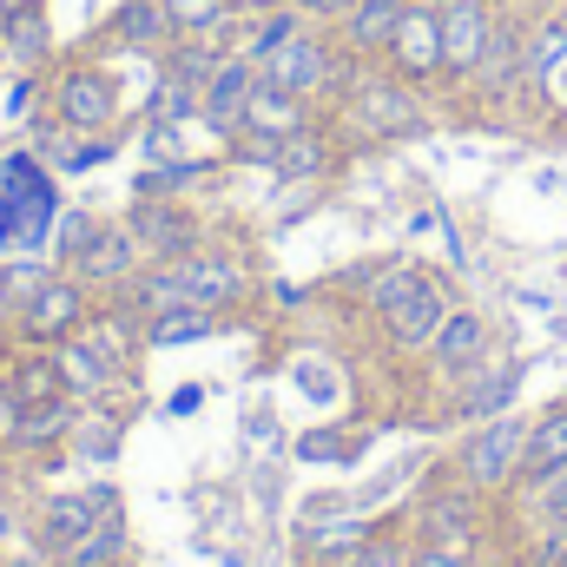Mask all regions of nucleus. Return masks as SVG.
<instances>
[{
    "label": "nucleus",
    "instance_id": "obj_1",
    "mask_svg": "<svg viewBox=\"0 0 567 567\" xmlns=\"http://www.w3.org/2000/svg\"><path fill=\"white\" fill-rule=\"evenodd\" d=\"M350 80H357V60L337 47V33H317V20L258 60V86L297 93V100H310V106H317L323 93H350Z\"/></svg>",
    "mask_w": 567,
    "mask_h": 567
},
{
    "label": "nucleus",
    "instance_id": "obj_2",
    "mask_svg": "<svg viewBox=\"0 0 567 567\" xmlns=\"http://www.w3.org/2000/svg\"><path fill=\"white\" fill-rule=\"evenodd\" d=\"M370 310L383 317V337L396 350H429V337L442 330V317L455 310L449 303V284L423 271V265H390L377 290H370Z\"/></svg>",
    "mask_w": 567,
    "mask_h": 567
},
{
    "label": "nucleus",
    "instance_id": "obj_3",
    "mask_svg": "<svg viewBox=\"0 0 567 567\" xmlns=\"http://www.w3.org/2000/svg\"><path fill=\"white\" fill-rule=\"evenodd\" d=\"M522 442H528V423H522V416H488V423L455 449V475H462L475 495H502V488H515V475H522Z\"/></svg>",
    "mask_w": 567,
    "mask_h": 567
},
{
    "label": "nucleus",
    "instance_id": "obj_4",
    "mask_svg": "<svg viewBox=\"0 0 567 567\" xmlns=\"http://www.w3.org/2000/svg\"><path fill=\"white\" fill-rule=\"evenodd\" d=\"M53 120L66 133H113V120H120V80H113V66H100V60L60 66V80H53Z\"/></svg>",
    "mask_w": 567,
    "mask_h": 567
},
{
    "label": "nucleus",
    "instance_id": "obj_5",
    "mask_svg": "<svg viewBox=\"0 0 567 567\" xmlns=\"http://www.w3.org/2000/svg\"><path fill=\"white\" fill-rule=\"evenodd\" d=\"M350 120L363 126V140H416L429 126V113L416 106V93L396 73H363L350 80Z\"/></svg>",
    "mask_w": 567,
    "mask_h": 567
},
{
    "label": "nucleus",
    "instance_id": "obj_6",
    "mask_svg": "<svg viewBox=\"0 0 567 567\" xmlns=\"http://www.w3.org/2000/svg\"><path fill=\"white\" fill-rule=\"evenodd\" d=\"M126 225H133V238H140V251L152 258V265H178V258L205 251V245H198V238H205L198 212L178 205L172 192H165V198H140V205L126 212Z\"/></svg>",
    "mask_w": 567,
    "mask_h": 567
},
{
    "label": "nucleus",
    "instance_id": "obj_7",
    "mask_svg": "<svg viewBox=\"0 0 567 567\" xmlns=\"http://www.w3.org/2000/svg\"><path fill=\"white\" fill-rule=\"evenodd\" d=\"M495 20H502L495 0H455V7H442V86H462L482 66V53L495 40Z\"/></svg>",
    "mask_w": 567,
    "mask_h": 567
},
{
    "label": "nucleus",
    "instance_id": "obj_8",
    "mask_svg": "<svg viewBox=\"0 0 567 567\" xmlns=\"http://www.w3.org/2000/svg\"><path fill=\"white\" fill-rule=\"evenodd\" d=\"M106 508H120V495H113V488H60V495H47V502H40L33 535H40V548H47V555H66V548H80V542L100 528V515H106Z\"/></svg>",
    "mask_w": 567,
    "mask_h": 567
},
{
    "label": "nucleus",
    "instance_id": "obj_9",
    "mask_svg": "<svg viewBox=\"0 0 567 567\" xmlns=\"http://www.w3.org/2000/svg\"><path fill=\"white\" fill-rule=\"evenodd\" d=\"M80 323H86V284L73 278V271H53V278L20 303V337L40 343V350L60 343V337H73Z\"/></svg>",
    "mask_w": 567,
    "mask_h": 567
},
{
    "label": "nucleus",
    "instance_id": "obj_10",
    "mask_svg": "<svg viewBox=\"0 0 567 567\" xmlns=\"http://www.w3.org/2000/svg\"><path fill=\"white\" fill-rule=\"evenodd\" d=\"M383 66H390L403 86H435V80H442V13H435V7H416V0H410V13H403V27H396V40H390Z\"/></svg>",
    "mask_w": 567,
    "mask_h": 567
},
{
    "label": "nucleus",
    "instance_id": "obj_11",
    "mask_svg": "<svg viewBox=\"0 0 567 567\" xmlns=\"http://www.w3.org/2000/svg\"><path fill=\"white\" fill-rule=\"evenodd\" d=\"M251 93H258V60L251 53H225L218 66H212V80H205V93H198V120L212 126V133H238L245 126V106H251Z\"/></svg>",
    "mask_w": 567,
    "mask_h": 567
},
{
    "label": "nucleus",
    "instance_id": "obj_12",
    "mask_svg": "<svg viewBox=\"0 0 567 567\" xmlns=\"http://www.w3.org/2000/svg\"><path fill=\"white\" fill-rule=\"evenodd\" d=\"M429 363H435L442 377H468V370H482V363H488V317L468 310V303H455V310L442 317V330L429 337Z\"/></svg>",
    "mask_w": 567,
    "mask_h": 567
},
{
    "label": "nucleus",
    "instance_id": "obj_13",
    "mask_svg": "<svg viewBox=\"0 0 567 567\" xmlns=\"http://www.w3.org/2000/svg\"><path fill=\"white\" fill-rule=\"evenodd\" d=\"M403 13H410V0H357L337 20V47L350 60H383L390 40H396V27H403Z\"/></svg>",
    "mask_w": 567,
    "mask_h": 567
},
{
    "label": "nucleus",
    "instance_id": "obj_14",
    "mask_svg": "<svg viewBox=\"0 0 567 567\" xmlns=\"http://www.w3.org/2000/svg\"><path fill=\"white\" fill-rule=\"evenodd\" d=\"M53 350V370H60V383H66V396H80V403H93V396H106L113 390V377H120V363L93 343V337H60V343H47Z\"/></svg>",
    "mask_w": 567,
    "mask_h": 567
},
{
    "label": "nucleus",
    "instance_id": "obj_15",
    "mask_svg": "<svg viewBox=\"0 0 567 567\" xmlns=\"http://www.w3.org/2000/svg\"><path fill=\"white\" fill-rule=\"evenodd\" d=\"M0 60L13 73H47L53 60V20H47V0L20 7V13H0Z\"/></svg>",
    "mask_w": 567,
    "mask_h": 567
},
{
    "label": "nucleus",
    "instance_id": "obj_16",
    "mask_svg": "<svg viewBox=\"0 0 567 567\" xmlns=\"http://www.w3.org/2000/svg\"><path fill=\"white\" fill-rule=\"evenodd\" d=\"M567 468V403H548L535 423H528V442H522V475L515 488H542Z\"/></svg>",
    "mask_w": 567,
    "mask_h": 567
},
{
    "label": "nucleus",
    "instance_id": "obj_17",
    "mask_svg": "<svg viewBox=\"0 0 567 567\" xmlns=\"http://www.w3.org/2000/svg\"><path fill=\"white\" fill-rule=\"evenodd\" d=\"M303 27H310L303 7H290V0H258V7H245V13L231 20V47L251 53V60H265L271 47H284V40L303 33Z\"/></svg>",
    "mask_w": 567,
    "mask_h": 567
},
{
    "label": "nucleus",
    "instance_id": "obj_18",
    "mask_svg": "<svg viewBox=\"0 0 567 567\" xmlns=\"http://www.w3.org/2000/svg\"><path fill=\"white\" fill-rule=\"evenodd\" d=\"M106 40H113V47H126V53H145V60H158V53L172 47V20H165V0H120V7L106 13Z\"/></svg>",
    "mask_w": 567,
    "mask_h": 567
},
{
    "label": "nucleus",
    "instance_id": "obj_19",
    "mask_svg": "<svg viewBox=\"0 0 567 567\" xmlns=\"http://www.w3.org/2000/svg\"><path fill=\"white\" fill-rule=\"evenodd\" d=\"M140 265H145V251H140V238H133V225H100V238L80 251L73 278L80 284H126Z\"/></svg>",
    "mask_w": 567,
    "mask_h": 567
},
{
    "label": "nucleus",
    "instance_id": "obj_20",
    "mask_svg": "<svg viewBox=\"0 0 567 567\" xmlns=\"http://www.w3.org/2000/svg\"><path fill=\"white\" fill-rule=\"evenodd\" d=\"M178 278H185V297L205 303V310H225V303L245 297V271H238L231 258H218V251H192V258H178Z\"/></svg>",
    "mask_w": 567,
    "mask_h": 567
},
{
    "label": "nucleus",
    "instance_id": "obj_21",
    "mask_svg": "<svg viewBox=\"0 0 567 567\" xmlns=\"http://www.w3.org/2000/svg\"><path fill=\"white\" fill-rule=\"evenodd\" d=\"M567 60V13H548V20H528L522 27V80L542 93L555 80V66Z\"/></svg>",
    "mask_w": 567,
    "mask_h": 567
},
{
    "label": "nucleus",
    "instance_id": "obj_22",
    "mask_svg": "<svg viewBox=\"0 0 567 567\" xmlns=\"http://www.w3.org/2000/svg\"><path fill=\"white\" fill-rule=\"evenodd\" d=\"M330 165H337V152H330V133H323L317 120L297 126V133H284L278 152H271V172H278V178H310V185H317Z\"/></svg>",
    "mask_w": 567,
    "mask_h": 567
},
{
    "label": "nucleus",
    "instance_id": "obj_23",
    "mask_svg": "<svg viewBox=\"0 0 567 567\" xmlns=\"http://www.w3.org/2000/svg\"><path fill=\"white\" fill-rule=\"evenodd\" d=\"M80 423V396H53V403H33V410H13V442L20 449H53L66 442Z\"/></svg>",
    "mask_w": 567,
    "mask_h": 567
},
{
    "label": "nucleus",
    "instance_id": "obj_24",
    "mask_svg": "<svg viewBox=\"0 0 567 567\" xmlns=\"http://www.w3.org/2000/svg\"><path fill=\"white\" fill-rule=\"evenodd\" d=\"M297 126H310V100L278 93V86H258V93H251V106H245V126H238V133L284 140V133H297Z\"/></svg>",
    "mask_w": 567,
    "mask_h": 567
},
{
    "label": "nucleus",
    "instance_id": "obj_25",
    "mask_svg": "<svg viewBox=\"0 0 567 567\" xmlns=\"http://www.w3.org/2000/svg\"><path fill=\"white\" fill-rule=\"evenodd\" d=\"M53 396H66V383H60V370H53V350L33 343V357H20V363L7 370V403H13V410H33V403H53Z\"/></svg>",
    "mask_w": 567,
    "mask_h": 567
},
{
    "label": "nucleus",
    "instance_id": "obj_26",
    "mask_svg": "<svg viewBox=\"0 0 567 567\" xmlns=\"http://www.w3.org/2000/svg\"><path fill=\"white\" fill-rule=\"evenodd\" d=\"M218 330V310H205V303H178V310H158V317H145V350H178V343H198V337H212Z\"/></svg>",
    "mask_w": 567,
    "mask_h": 567
},
{
    "label": "nucleus",
    "instance_id": "obj_27",
    "mask_svg": "<svg viewBox=\"0 0 567 567\" xmlns=\"http://www.w3.org/2000/svg\"><path fill=\"white\" fill-rule=\"evenodd\" d=\"M508 396H515V370H488V363H482V370L462 377V403H455V410L475 416V423H488V416H502Z\"/></svg>",
    "mask_w": 567,
    "mask_h": 567
},
{
    "label": "nucleus",
    "instance_id": "obj_28",
    "mask_svg": "<svg viewBox=\"0 0 567 567\" xmlns=\"http://www.w3.org/2000/svg\"><path fill=\"white\" fill-rule=\"evenodd\" d=\"M172 40H198V33H225L238 20V0H165Z\"/></svg>",
    "mask_w": 567,
    "mask_h": 567
},
{
    "label": "nucleus",
    "instance_id": "obj_29",
    "mask_svg": "<svg viewBox=\"0 0 567 567\" xmlns=\"http://www.w3.org/2000/svg\"><path fill=\"white\" fill-rule=\"evenodd\" d=\"M120 561H126V522H120V508H106L100 528L80 548H66V567H120Z\"/></svg>",
    "mask_w": 567,
    "mask_h": 567
},
{
    "label": "nucleus",
    "instance_id": "obj_30",
    "mask_svg": "<svg viewBox=\"0 0 567 567\" xmlns=\"http://www.w3.org/2000/svg\"><path fill=\"white\" fill-rule=\"evenodd\" d=\"M429 542H468L475 535V495H435L423 508Z\"/></svg>",
    "mask_w": 567,
    "mask_h": 567
},
{
    "label": "nucleus",
    "instance_id": "obj_31",
    "mask_svg": "<svg viewBox=\"0 0 567 567\" xmlns=\"http://www.w3.org/2000/svg\"><path fill=\"white\" fill-rule=\"evenodd\" d=\"M100 225H106V218H93V212H60V225H53V251H60V265H66V271H73V265H80V251L100 238Z\"/></svg>",
    "mask_w": 567,
    "mask_h": 567
},
{
    "label": "nucleus",
    "instance_id": "obj_32",
    "mask_svg": "<svg viewBox=\"0 0 567 567\" xmlns=\"http://www.w3.org/2000/svg\"><path fill=\"white\" fill-rule=\"evenodd\" d=\"M120 435H126L120 416H80V423H73V449H80L86 462H113V455H120Z\"/></svg>",
    "mask_w": 567,
    "mask_h": 567
},
{
    "label": "nucleus",
    "instance_id": "obj_33",
    "mask_svg": "<svg viewBox=\"0 0 567 567\" xmlns=\"http://www.w3.org/2000/svg\"><path fill=\"white\" fill-rule=\"evenodd\" d=\"M343 567H410V542H396V535H370Z\"/></svg>",
    "mask_w": 567,
    "mask_h": 567
},
{
    "label": "nucleus",
    "instance_id": "obj_34",
    "mask_svg": "<svg viewBox=\"0 0 567 567\" xmlns=\"http://www.w3.org/2000/svg\"><path fill=\"white\" fill-rule=\"evenodd\" d=\"M7 251H27V212H20V198L7 192V178H0V258Z\"/></svg>",
    "mask_w": 567,
    "mask_h": 567
},
{
    "label": "nucleus",
    "instance_id": "obj_35",
    "mask_svg": "<svg viewBox=\"0 0 567 567\" xmlns=\"http://www.w3.org/2000/svg\"><path fill=\"white\" fill-rule=\"evenodd\" d=\"M410 567H475V548L468 542H423V548H410Z\"/></svg>",
    "mask_w": 567,
    "mask_h": 567
},
{
    "label": "nucleus",
    "instance_id": "obj_36",
    "mask_svg": "<svg viewBox=\"0 0 567 567\" xmlns=\"http://www.w3.org/2000/svg\"><path fill=\"white\" fill-rule=\"evenodd\" d=\"M47 278H53L47 265H7V297H13V310H20V303H27V297H33Z\"/></svg>",
    "mask_w": 567,
    "mask_h": 567
},
{
    "label": "nucleus",
    "instance_id": "obj_37",
    "mask_svg": "<svg viewBox=\"0 0 567 567\" xmlns=\"http://www.w3.org/2000/svg\"><path fill=\"white\" fill-rule=\"evenodd\" d=\"M535 502H542V522L567 528V468L555 475V482H542V488H535Z\"/></svg>",
    "mask_w": 567,
    "mask_h": 567
},
{
    "label": "nucleus",
    "instance_id": "obj_38",
    "mask_svg": "<svg viewBox=\"0 0 567 567\" xmlns=\"http://www.w3.org/2000/svg\"><path fill=\"white\" fill-rule=\"evenodd\" d=\"M290 7H303L310 20H343V13H350L357 0H290Z\"/></svg>",
    "mask_w": 567,
    "mask_h": 567
},
{
    "label": "nucleus",
    "instance_id": "obj_39",
    "mask_svg": "<svg viewBox=\"0 0 567 567\" xmlns=\"http://www.w3.org/2000/svg\"><path fill=\"white\" fill-rule=\"evenodd\" d=\"M542 100H548L555 113H567V60H561V66H555V80L542 86Z\"/></svg>",
    "mask_w": 567,
    "mask_h": 567
},
{
    "label": "nucleus",
    "instance_id": "obj_40",
    "mask_svg": "<svg viewBox=\"0 0 567 567\" xmlns=\"http://www.w3.org/2000/svg\"><path fill=\"white\" fill-rule=\"evenodd\" d=\"M198 403H205V390H198V383H185V390H178V396H172V416H192V410H198Z\"/></svg>",
    "mask_w": 567,
    "mask_h": 567
},
{
    "label": "nucleus",
    "instance_id": "obj_41",
    "mask_svg": "<svg viewBox=\"0 0 567 567\" xmlns=\"http://www.w3.org/2000/svg\"><path fill=\"white\" fill-rule=\"evenodd\" d=\"M7 535H13V515H7V502H0V542H7Z\"/></svg>",
    "mask_w": 567,
    "mask_h": 567
},
{
    "label": "nucleus",
    "instance_id": "obj_42",
    "mask_svg": "<svg viewBox=\"0 0 567 567\" xmlns=\"http://www.w3.org/2000/svg\"><path fill=\"white\" fill-rule=\"evenodd\" d=\"M7 310H13V297H7V271H0V317H7Z\"/></svg>",
    "mask_w": 567,
    "mask_h": 567
},
{
    "label": "nucleus",
    "instance_id": "obj_43",
    "mask_svg": "<svg viewBox=\"0 0 567 567\" xmlns=\"http://www.w3.org/2000/svg\"><path fill=\"white\" fill-rule=\"evenodd\" d=\"M20 7H33V0H0V13H20Z\"/></svg>",
    "mask_w": 567,
    "mask_h": 567
},
{
    "label": "nucleus",
    "instance_id": "obj_44",
    "mask_svg": "<svg viewBox=\"0 0 567 567\" xmlns=\"http://www.w3.org/2000/svg\"><path fill=\"white\" fill-rule=\"evenodd\" d=\"M416 7H435V13H442V7H455V0H416Z\"/></svg>",
    "mask_w": 567,
    "mask_h": 567
},
{
    "label": "nucleus",
    "instance_id": "obj_45",
    "mask_svg": "<svg viewBox=\"0 0 567 567\" xmlns=\"http://www.w3.org/2000/svg\"><path fill=\"white\" fill-rule=\"evenodd\" d=\"M555 13H567V0H555Z\"/></svg>",
    "mask_w": 567,
    "mask_h": 567
},
{
    "label": "nucleus",
    "instance_id": "obj_46",
    "mask_svg": "<svg viewBox=\"0 0 567 567\" xmlns=\"http://www.w3.org/2000/svg\"><path fill=\"white\" fill-rule=\"evenodd\" d=\"M0 567H7V555H0Z\"/></svg>",
    "mask_w": 567,
    "mask_h": 567
},
{
    "label": "nucleus",
    "instance_id": "obj_47",
    "mask_svg": "<svg viewBox=\"0 0 567 567\" xmlns=\"http://www.w3.org/2000/svg\"><path fill=\"white\" fill-rule=\"evenodd\" d=\"M323 567H330V561H323Z\"/></svg>",
    "mask_w": 567,
    "mask_h": 567
},
{
    "label": "nucleus",
    "instance_id": "obj_48",
    "mask_svg": "<svg viewBox=\"0 0 567 567\" xmlns=\"http://www.w3.org/2000/svg\"><path fill=\"white\" fill-rule=\"evenodd\" d=\"M561 567H567V561H561Z\"/></svg>",
    "mask_w": 567,
    "mask_h": 567
}]
</instances>
